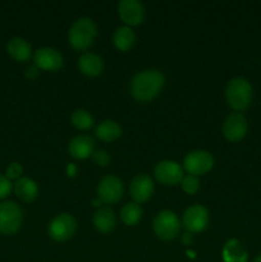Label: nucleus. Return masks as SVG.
<instances>
[{
	"label": "nucleus",
	"mask_w": 261,
	"mask_h": 262,
	"mask_svg": "<svg viewBox=\"0 0 261 262\" xmlns=\"http://www.w3.org/2000/svg\"><path fill=\"white\" fill-rule=\"evenodd\" d=\"M94 117L89 110L77 109L71 114V123L78 130H87L94 125Z\"/></svg>",
	"instance_id": "obj_24"
},
{
	"label": "nucleus",
	"mask_w": 261,
	"mask_h": 262,
	"mask_svg": "<svg viewBox=\"0 0 261 262\" xmlns=\"http://www.w3.org/2000/svg\"><path fill=\"white\" fill-rule=\"evenodd\" d=\"M92 159H94L95 163L100 166H106L107 164L110 163V156L105 150L94 151V154H92Z\"/></svg>",
	"instance_id": "obj_28"
},
{
	"label": "nucleus",
	"mask_w": 261,
	"mask_h": 262,
	"mask_svg": "<svg viewBox=\"0 0 261 262\" xmlns=\"http://www.w3.org/2000/svg\"><path fill=\"white\" fill-rule=\"evenodd\" d=\"M182 189L186 194H194L200 189V179L199 177L192 176V174H184L183 179L181 182Z\"/></svg>",
	"instance_id": "obj_25"
},
{
	"label": "nucleus",
	"mask_w": 261,
	"mask_h": 262,
	"mask_svg": "<svg viewBox=\"0 0 261 262\" xmlns=\"http://www.w3.org/2000/svg\"><path fill=\"white\" fill-rule=\"evenodd\" d=\"M248 130V123L243 113H232L227 117L223 124V136L229 142H240L246 137Z\"/></svg>",
	"instance_id": "obj_11"
},
{
	"label": "nucleus",
	"mask_w": 261,
	"mask_h": 262,
	"mask_svg": "<svg viewBox=\"0 0 261 262\" xmlns=\"http://www.w3.org/2000/svg\"><path fill=\"white\" fill-rule=\"evenodd\" d=\"M253 90L245 77H234L225 86V100L232 110L242 113L252 104Z\"/></svg>",
	"instance_id": "obj_2"
},
{
	"label": "nucleus",
	"mask_w": 261,
	"mask_h": 262,
	"mask_svg": "<svg viewBox=\"0 0 261 262\" xmlns=\"http://www.w3.org/2000/svg\"><path fill=\"white\" fill-rule=\"evenodd\" d=\"M136 42V33L132 30V27L128 26H120L114 31L113 35V43L115 49L122 53L130 50Z\"/></svg>",
	"instance_id": "obj_21"
},
{
	"label": "nucleus",
	"mask_w": 261,
	"mask_h": 262,
	"mask_svg": "<svg viewBox=\"0 0 261 262\" xmlns=\"http://www.w3.org/2000/svg\"><path fill=\"white\" fill-rule=\"evenodd\" d=\"M38 71H40V69H38L37 67L33 64V66H30L27 69H26L25 74H26V77H27L28 79H35L36 77L38 76Z\"/></svg>",
	"instance_id": "obj_29"
},
{
	"label": "nucleus",
	"mask_w": 261,
	"mask_h": 262,
	"mask_svg": "<svg viewBox=\"0 0 261 262\" xmlns=\"http://www.w3.org/2000/svg\"><path fill=\"white\" fill-rule=\"evenodd\" d=\"M154 189H155L154 181L146 173L136 174L132 181H130L129 194L132 197L133 202L138 205L147 202L153 197Z\"/></svg>",
	"instance_id": "obj_14"
},
{
	"label": "nucleus",
	"mask_w": 261,
	"mask_h": 262,
	"mask_svg": "<svg viewBox=\"0 0 261 262\" xmlns=\"http://www.w3.org/2000/svg\"><path fill=\"white\" fill-rule=\"evenodd\" d=\"M78 68L83 76L97 77L104 71V60L95 53H83L78 59Z\"/></svg>",
	"instance_id": "obj_17"
},
{
	"label": "nucleus",
	"mask_w": 261,
	"mask_h": 262,
	"mask_svg": "<svg viewBox=\"0 0 261 262\" xmlns=\"http://www.w3.org/2000/svg\"><path fill=\"white\" fill-rule=\"evenodd\" d=\"M253 262H261V253L255 258V260H253Z\"/></svg>",
	"instance_id": "obj_32"
},
{
	"label": "nucleus",
	"mask_w": 261,
	"mask_h": 262,
	"mask_svg": "<svg viewBox=\"0 0 261 262\" xmlns=\"http://www.w3.org/2000/svg\"><path fill=\"white\" fill-rule=\"evenodd\" d=\"M12 191H13L12 181H9L7 177L0 174V200L7 199Z\"/></svg>",
	"instance_id": "obj_27"
},
{
	"label": "nucleus",
	"mask_w": 261,
	"mask_h": 262,
	"mask_svg": "<svg viewBox=\"0 0 261 262\" xmlns=\"http://www.w3.org/2000/svg\"><path fill=\"white\" fill-rule=\"evenodd\" d=\"M101 205H102V202H101V200L99 199V197H96L95 200H92V206H94V207H97V209H100V207H101Z\"/></svg>",
	"instance_id": "obj_30"
},
{
	"label": "nucleus",
	"mask_w": 261,
	"mask_h": 262,
	"mask_svg": "<svg viewBox=\"0 0 261 262\" xmlns=\"http://www.w3.org/2000/svg\"><path fill=\"white\" fill-rule=\"evenodd\" d=\"M33 64L41 71L58 72L63 68L64 58L56 49L40 48L33 54Z\"/></svg>",
	"instance_id": "obj_12"
},
{
	"label": "nucleus",
	"mask_w": 261,
	"mask_h": 262,
	"mask_svg": "<svg viewBox=\"0 0 261 262\" xmlns=\"http://www.w3.org/2000/svg\"><path fill=\"white\" fill-rule=\"evenodd\" d=\"M13 191H14L15 196L20 200V201L30 204L33 202L38 196V186L32 178L28 177H22L18 179L14 184H13Z\"/></svg>",
	"instance_id": "obj_19"
},
{
	"label": "nucleus",
	"mask_w": 261,
	"mask_h": 262,
	"mask_svg": "<svg viewBox=\"0 0 261 262\" xmlns=\"http://www.w3.org/2000/svg\"><path fill=\"white\" fill-rule=\"evenodd\" d=\"M123 193H124V186L122 179L114 174L105 176L97 184L96 194L102 204H117L123 197Z\"/></svg>",
	"instance_id": "obj_8"
},
{
	"label": "nucleus",
	"mask_w": 261,
	"mask_h": 262,
	"mask_svg": "<svg viewBox=\"0 0 261 262\" xmlns=\"http://www.w3.org/2000/svg\"><path fill=\"white\" fill-rule=\"evenodd\" d=\"M23 174V166L19 163L14 161V163H10L8 165L7 170H5V177H7L9 181H18L19 178H22Z\"/></svg>",
	"instance_id": "obj_26"
},
{
	"label": "nucleus",
	"mask_w": 261,
	"mask_h": 262,
	"mask_svg": "<svg viewBox=\"0 0 261 262\" xmlns=\"http://www.w3.org/2000/svg\"><path fill=\"white\" fill-rule=\"evenodd\" d=\"M22 209L14 201H4L0 204V233L2 234H15L22 225Z\"/></svg>",
	"instance_id": "obj_6"
},
{
	"label": "nucleus",
	"mask_w": 261,
	"mask_h": 262,
	"mask_svg": "<svg viewBox=\"0 0 261 262\" xmlns=\"http://www.w3.org/2000/svg\"><path fill=\"white\" fill-rule=\"evenodd\" d=\"M153 230L159 239L171 241L181 232V220L174 211L161 210L154 217Z\"/></svg>",
	"instance_id": "obj_4"
},
{
	"label": "nucleus",
	"mask_w": 261,
	"mask_h": 262,
	"mask_svg": "<svg viewBox=\"0 0 261 262\" xmlns=\"http://www.w3.org/2000/svg\"><path fill=\"white\" fill-rule=\"evenodd\" d=\"M68 173L71 174V176H73V174L76 173V168H74V166H72L71 164H69V166H68Z\"/></svg>",
	"instance_id": "obj_31"
},
{
	"label": "nucleus",
	"mask_w": 261,
	"mask_h": 262,
	"mask_svg": "<svg viewBox=\"0 0 261 262\" xmlns=\"http://www.w3.org/2000/svg\"><path fill=\"white\" fill-rule=\"evenodd\" d=\"M7 51L12 56V59H14L15 61H19V63L28 61L32 55L31 43L23 37L10 38L7 43Z\"/></svg>",
	"instance_id": "obj_20"
},
{
	"label": "nucleus",
	"mask_w": 261,
	"mask_h": 262,
	"mask_svg": "<svg viewBox=\"0 0 261 262\" xmlns=\"http://www.w3.org/2000/svg\"><path fill=\"white\" fill-rule=\"evenodd\" d=\"M77 228H78V224L73 215L68 212H61L49 223L48 233L49 237L55 242H66L76 234Z\"/></svg>",
	"instance_id": "obj_5"
},
{
	"label": "nucleus",
	"mask_w": 261,
	"mask_h": 262,
	"mask_svg": "<svg viewBox=\"0 0 261 262\" xmlns=\"http://www.w3.org/2000/svg\"><path fill=\"white\" fill-rule=\"evenodd\" d=\"M165 84V77L159 69L148 68L137 72L130 81V94L137 101L148 102L155 99Z\"/></svg>",
	"instance_id": "obj_1"
},
{
	"label": "nucleus",
	"mask_w": 261,
	"mask_h": 262,
	"mask_svg": "<svg viewBox=\"0 0 261 262\" xmlns=\"http://www.w3.org/2000/svg\"><path fill=\"white\" fill-rule=\"evenodd\" d=\"M142 207H141V205L136 204V202H128L120 210V220L127 227H135V225H137L140 223V220L142 219Z\"/></svg>",
	"instance_id": "obj_23"
},
{
	"label": "nucleus",
	"mask_w": 261,
	"mask_h": 262,
	"mask_svg": "<svg viewBox=\"0 0 261 262\" xmlns=\"http://www.w3.org/2000/svg\"><path fill=\"white\" fill-rule=\"evenodd\" d=\"M97 36V26L90 17L74 20L68 31V42L74 50L84 51L94 43Z\"/></svg>",
	"instance_id": "obj_3"
},
{
	"label": "nucleus",
	"mask_w": 261,
	"mask_h": 262,
	"mask_svg": "<svg viewBox=\"0 0 261 262\" xmlns=\"http://www.w3.org/2000/svg\"><path fill=\"white\" fill-rule=\"evenodd\" d=\"M92 224L94 228L101 234H107L113 232L117 225V217L114 211L107 206H101L92 215Z\"/></svg>",
	"instance_id": "obj_16"
},
{
	"label": "nucleus",
	"mask_w": 261,
	"mask_h": 262,
	"mask_svg": "<svg viewBox=\"0 0 261 262\" xmlns=\"http://www.w3.org/2000/svg\"><path fill=\"white\" fill-rule=\"evenodd\" d=\"M154 176L164 186H177L184 177L183 166L174 160H161L155 165Z\"/></svg>",
	"instance_id": "obj_10"
},
{
	"label": "nucleus",
	"mask_w": 261,
	"mask_h": 262,
	"mask_svg": "<svg viewBox=\"0 0 261 262\" xmlns=\"http://www.w3.org/2000/svg\"><path fill=\"white\" fill-rule=\"evenodd\" d=\"M215 159L210 151L193 150L184 156L183 170L192 176H204L214 168Z\"/></svg>",
	"instance_id": "obj_7"
},
{
	"label": "nucleus",
	"mask_w": 261,
	"mask_h": 262,
	"mask_svg": "<svg viewBox=\"0 0 261 262\" xmlns=\"http://www.w3.org/2000/svg\"><path fill=\"white\" fill-rule=\"evenodd\" d=\"M122 127L113 119H105L97 124L95 135L105 142H114L122 136Z\"/></svg>",
	"instance_id": "obj_22"
},
{
	"label": "nucleus",
	"mask_w": 261,
	"mask_h": 262,
	"mask_svg": "<svg viewBox=\"0 0 261 262\" xmlns=\"http://www.w3.org/2000/svg\"><path fill=\"white\" fill-rule=\"evenodd\" d=\"M222 260L223 262H247L248 252L241 241L230 238L223 246Z\"/></svg>",
	"instance_id": "obj_18"
},
{
	"label": "nucleus",
	"mask_w": 261,
	"mask_h": 262,
	"mask_svg": "<svg viewBox=\"0 0 261 262\" xmlns=\"http://www.w3.org/2000/svg\"><path fill=\"white\" fill-rule=\"evenodd\" d=\"M210 222L209 210L204 205H192L187 207L186 211L182 215V224L187 232L201 233L207 228Z\"/></svg>",
	"instance_id": "obj_9"
},
{
	"label": "nucleus",
	"mask_w": 261,
	"mask_h": 262,
	"mask_svg": "<svg viewBox=\"0 0 261 262\" xmlns=\"http://www.w3.org/2000/svg\"><path fill=\"white\" fill-rule=\"evenodd\" d=\"M118 15L124 26H140L145 19V7L138 0H122L118 3Z\"/></svg>",
	"instance_id": "obj_13"
},
{
	"label": "nucleus",
	"mask_w": 261,
	"mask_h": 262,
	"mask_svg": "<svg viewBox=\"0 0 261 262\" xmlns=\"http://www.w3.org/2000/svg\"><path fill=\"white\" fill-rule=\"evenodd\" d=\"M95 150V140L89 135H78L71 140L68 152L76 160H84L92 156Z\"/></svg>",
	"instance_id": "obj_15"
}]
</instances>
